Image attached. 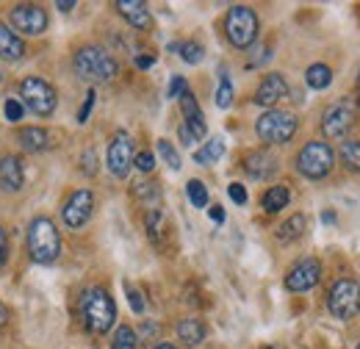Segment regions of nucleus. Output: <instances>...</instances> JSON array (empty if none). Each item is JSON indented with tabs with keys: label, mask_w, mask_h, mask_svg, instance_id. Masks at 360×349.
<instances>
[{
	"label": "nucleus",
	"mask_w": 360,
	"mask_h": 349,
	"mask_svg": "<svg viewBox=\"0 0 360 349\" xmlns=\"http://www.w3.org/2000/svg\"><path fill=\"white\" fill-rule=\"evenodd\" d=\"M20 97H22V106L31 108L37 117H50L56 111V103H58L56 89L42 78H34V75L20 84Z\"/></svg>",
	"instance_id": "8"
},
{
	"label": "nucleus",
	"mask_w": 360,
	"mask_h": 349,
	"mask_svg": "<svg viewBox=\"0 0 360 349\" xmlns=\"http://www.w3.org/2000/svg\"><path fill=\"white\" fill-rule=\"evenodd\" d=\"M341 161H344V167L349 172H360V139L341 144Z\"/></svg>",
	"instance_id": "26"
},
{
	"label": "nucleus",
	"mask_w": 360,
	"mask_h": 349,
	"mask_svg": "<svg viewBox=\"0 0 360 349\" xmlns=\"http://www.w3.org/2000/svg\"><path fill=\"white\" fill-rule=\"evenodd\" d=\"M244 170L252 174V177L264 180V177H269L277 170V158L271 153H266V150H255V153H250L244 158Z\"/></svg>",
	"instance_id": "19"
},
{
	"label": "nucleus",
	"mask_w": 360,
	"mask_h": 349,
	"mask_svg": "<svg viewBox=\"0 0 360 349\" xmlns=\"http://www.w3.org/2000/svg\"><path fill=\"white\" fill-rule=\"evenodd\" d=\"M153 349H178V347H172V344H158V347H153Z\"/></svg>",
	"instance_id": "47"
},
{
	"label": "nucleus",
	"mask_w": 360,
	"mask_h": 349,
	"mask_svg": "<svg viewBox=\"0 0 360 349\" xmlns=\"http://www.w3.org/2000/svg\"><path fill=\"white\" fill-rule=\"evenodd\" d=\"M61 253V236L53 219L37 217L28 224V255L37 263H53Z\"/></svg>",
	"instance_id": "3"
},
{
	"label": "nucleus",
	"mask_w": 360,
	"mask_h": 349,
	"mask_svg": "<svg viewBox=\"0 0 360 349\" xmlns=\"http://www.w3.org/2000/svg\"><path fill=\"white\" fill-rule=\"evenodd\" d=\"M56 8H61V11H72V8H75V0H58Z\"/></svg>",
	"instance_id": "44"
},
{
	"label": "nucleus",
	"mask_w": 360,
	"mask_h": 349,
	"mask_svg": "<svg viewBox=\"0 0 360 349\" xmlns=\"http://www.w3.org/2000/svg\"><path fill=\"white\" fill-rule=\"evenodd\" d=\"M144 224H147V236H150V241H153V244H161L164 214H161L158 208H150V211H147V219H144Z\"/></svg>",
	"instance_id": "29"
},
{
	"label": "nucleus",
	"mask_w": 360,
	"mask_h": 349,
	"mask_svg": "<svg viewBox=\"0 0 360 349\" xmlns=\"http://www.w3.org/2000/svg\"><path fill=\"white\" fill-rule=\"evenodd\" d=\"M25 183L22 161L17 156H3L0 158V189L3 191H20Z\"/></svg>",
	"instance_id": "16"
},
{
	"label": "nucleus",
	"mask_w": 360,
	"mask_h": 349,
	"mask_svg": "<svg viewBox=\"0 0 360 349\" xmlns=\"http://www.w3.org/2000/svg\"><path fill=\"white\" fill-rule=\"evenodd\" d=\"M222 156H225V141H222V139H211L202 150L194 153V161L202 164V167H208V164H217Z\"/></svg>",
	"instance_id": "24"
},
{
	"label": "nucleus",
	"mask_w": 360,
	"mask_h": 349,
	"mask_svg": "<svg viewBox=\"0 0 360 349\" xmlns=\"http://www.w3.org/2000/svg\"><path fill=\"white\" fill-rule=\"evenodd\" d=\"M153 64H155L153 56H136V67H139V70H150Z\"/></svg>",
	"instance_id": "43"
},
{
	"label": "nucleus",
	"mask_w": 360,
	"mask_h": 349,
	"mask_svg": "<svg viewBox=\"0 0 360 349\" xmlns=\"http://www.w3.org/2000/svg\"><path fill=\"white\" fill-rule=\"evenodd\" d=\"M227 42L238 50H247L258 39V14L250 6H233L225 17Z\"/></svg>",
	"instance_id": "4"
},
{
	"label": "nucleus",
	"mask_w": 360,
	"mask_h": 349,
	"mask_svg": "<svg viewBox=\"0 0 360 349\" xmlns=\"http://www.w3.org/2000/svg\"><path fill=\"white\" fill-rule=\"evenodd\" d=\"M352 122H355V114H352L349 106H333V108H327V114H324L321 131H324L327 139H341L344 133L352 128Z\"/></svg>",
	"instance_id": "14"
},
{
	"label": "nucleus",
	"mask_w": 360,
	"mask_h": 349,
	"mask_svg": "<svg viewBox=\"0 0 360 349\" xmlns=\"http://www.w3.org/2000/svg\"><path fill=\"white\" fill-rule=\"evenodd\" d=\"M358 81H360V78H358Z\"/></svg>",
	"instance_id": "49"
},
{
	"label": "nucleus",
	"mask_w": 360,
	"mask_h": 349,
	"mask_svg": "<svg viewBox=\"0 0 360 349\" xmlns=\"http://www.w3.org/2000/svg\"><path fill=\"white\" fill-rule=\"evenodd\" d=\"M305 227H308L305 214H294L288 222H283V224H280V230H277V241L291 244V241H297L300 236H305Z\"/></svg>",
	"instance_id": "22"
},
{
	"label": "nucleus",
	"mask_w": 360,
	"mask_h": 349,
	"mask_svg": "<svg viewBox=\"0 0 360 349\" xmlns=\"http://www.w3.org/2000/svg\"><path fill=\"white\" fill-rule=\"evenodd\" d=\"M285 94H288V84H285V78H283V75H277V72H271V75H266V78L261 81V87L255 89V103H258V106H264V108H271V106H274V103H280Z\"/></svg>",
	"instance_id": "15"
},
{
	"label": "nucleus",
	"mask_w": 360,
	"mask_h": 349,
	"mask_svg": "<svg viewBox=\"0 0 360 349\" xmlns=\"http://www.w3.org/2000/svg\"><path fill=\"white\" fill-rule=\"evenodd\" d=\"M178 50H180V58H183L186 64H200L202 56H205V50H202L200 42H183Z\"/></svg>",
	"instance_id": "31"
},
{
	"label": "nucleus",
	"mask_w": 360,
	"mask_h": 349,
	"mask_svg": "<svg viewBox=\"0 0 360 349\" xmlns=\"http://www.w3.org/2000/svg\"><path fill=\"white\" fill-rule=\"evenodd\" d=\"M227 194H230V200H233L236 205H244V203H247V189H244L241 183H230V186H227Z\"/></svg>",
	"instance_id": "38"
},
{
	"label": "nucleus",
	"mask_w": 360,
	"mask_h": 349,
	"mask_svg": "<svg viewBox=\"0 0 360 349\" xmlns=\"http://www.w3.org/2000/svg\"><path fill=\"white\" fill-rule=\"evenodd\" d=\"M134 139L125 131H120L114 136L111 147H108V170L117 177H128L131 167H134Z\"/></svg>",
	"instance_id": "10"
},
{
	"label": "nucleus",
	"mask_w": 360,
	"mask_h": 349,
	"mask_svg": "<svg viewBox=\"0 0 360 349\" xmlns=\"http://www.w3.org/2000/svg\"><path fill=\"white\" fill-rule=\"evenodd\" d=\"M128 300H131V307H134V313H144V300H141V294L128 286Z\"/></svg>",
	"instance_id": "40"
},
{
	"label": "nucleus",
	"mask_w": 360,
	"mask_h": 349,
	"mask_svg": "<svg viewBox=\"0 0 360 349\" xmlns=\"http://www.w3.org/2000/svg\"><path fill=\"white\" fill-rule=\"evenodd\" d=\"M158 333V324H144L141 327V336H155Z\"/></svg>",
	"instance_id": "45"
},
{
	"label": "nucleus",
	"mask_w": 360,
	"mask_h": 349,
	"mask_svg": "<svg viewBox=\"0 0 360 349\" xmlns=\"http://www.w3.org/2000/svg\"><path fill=\"white\" fill-rule=\"evenodd\" d=\"M178 338L186 344V347H197V344H202V341H205V324H202V319H194V316L180 319Z\"/></svg>",
	"instance_id": "20"
},
{
	"label": "nucleus",
	"mask_w": 360,
	"mask_h": 349,
	"mask_svg": "<svg viewBox=\"0 0 360 349\" xmlns=\"http://www.w3.org/2000/svg\"><path fill=\"white\" fill-rule=\"evenodd\" d=\"M134 194L141 200V203H158L161 200V189H158V183H147V180H139L134 186Z\"/></svg>",
	"instance_id": "30"
},
{
	"label": "nucleus",
	"mask_w": 360,
	"mask_h": 349,
	"mask_svg": "<svg viewBox=\"0 0 360 349\" xmlns=\"http://www.w3.org/2000/svg\"><path fill=\"white\" fill-rule=\"evenodd\" d=\"M6 322H8V310H6V305L0 303V330L6 327Z\"/></svg>",
	"instance_id": "46"
},
{
	"label": "nucleus",
	"mask_w": 360,
	"mask_h": 349,
	"mask_svg": "<svg viewBox=\"0 0 360 349\" xmlns=\"http://www.w3.org/2000/svg\"><path fill=\"white\" fill-rule=\"evenodd\" d=\"M84 172L86 174L97 172V153H94V150H86V153H84Z\"/></svg>",
	"instance_id": "39"
},
{
	"label": "nucleus",
	"mask_w": 360,
	"mask_h": 349,
	"mask_svg": "<svg viewBox=\"0 0 360 349\" xmlns=\"http://www.w3.org/2000/svg\"><path fill=\"white\" fill-rule=\"evenodd\" d=\"M158 153H161V158L169 164V170H175L178 172L180 170V156H178V150L167 141V139H158Z\"/></svg>",
	"instance_id": "32"
},
{
	"label": "nucleus",
	"mask_w": 360,
	"mask_h": 349,
	"mask_svg": "<svg viewBox=\"0 0 360 349\" xmlns=\"http://www.w3.org/2000/svg\"><path fill=\"white\" fill-rule=\"evenodd\" d=\"M75 72L81 81H89V84H105L111 81L117 72H120V64L114 61V56H108L103 47H94L86 44L75 53Z\"/></svg>",
	"instance_id": "2"
},
{
	"label": "nucleus",
	"mask_w": 360,
	"mask_h": 349,
	"mask_svg": "<svg viewBox=\"0 0 360 349\" xmlns=\"http://www.w3.org/2000/svg\"><path fill=\"white\" fill-rule=\"evenodd\" d=\"M25 56V42L17 37L14 28L0 23V58L3 61H20Z\"/></svg>",
	"instance_id": "18"
},
{
	"label": "nucleus",
	"mask_w": 360,
	"mask_h": 349,
	"mask_svg": "<svg viewBox=\"0 0 360 349\" xmlns=\"http://www.w3.org/2000/svg\"><path fill=\"white\" fill-rule=\"evenodd\" d=\"M327 307L335 319L341 322H349L360 313V283L358 280H338L333 288H330V297H327Z\"/></svg>",
	"instance_id": "7"
},
{
	"label": "nucleus",
	"mask_w": 360,
	"mask_h": 349,
	"mask_svg": "<svg viewBox=\"0 0 360 349\" xmlns=\"http://www.w3.org/2000/svg\"><path fill=\"white\" fill-rule=\"evenodd\" d=\"M288 200H291V194H288L285 186H271L269 191L264 194V211L266 214H277V211H283L288 205Z\"/></svg>",
	"instance_id": "23"
},
{
	"label": "nucleus",
	"mask_w": 360,
	"mask_h": 349,
	"mask_svg": "<svg viewBox=\"0 0 360 349\" xmlns=\"http://www.w3.org/2000/svg\"><path fill=\"white\" fill-rule=\"evenodd\" d=\"M17 141L22 144V150H28V153H39V150H47V144H50V133L45 128H37V125H31V128H20L17 131Z\"/></svg>",
	"instance_id": "21"
},
{
	"label": "nucleus",
	"mask_w": 360,
	"mask_h": 349,
	"mask_svg": "<svg viewBox=\"0 0 360 349\" xmlns=\"http://www.w3.org/2000/svg\"><path fill=\"white\" fill-rule=\"evenodd\" d=\"M180 111H183V117H186L183 128L194 136V141L205 139L208 125H205V117H202V111H200V106H197V97H194L191 91H186V94L180 97Z\"/></svg>",
	"instance_id": "13"
},
{
	"label": "nucleus",
	"mask_w": 360,
	"mask_h": 349,
	"mask_svg": "<svg viewBox=\"0 0 360 349\" xmlns=\"http://www.w3.org/2000/svg\"><path fill=\"white\" fill-rule=\"evenodd\" d=\"M186 194H188V203L194 208H205L208 205V189L202 180H188L186 183Z\"/></svg>",
	"instance_id": "28"
},
{
	"label": "nucleus",
	"mask_w": 360,
	"mask_h": 349,
	"mask_svg": "<svg viewBox=\"0 0 360 349\" xmlns=\"http://www.w3.org/2000/svg\"><path fill=\"white\" fill-rule=\"evenodd\" d=\"M3 114H6V120H8V122H20V120H22V114H25V106H22L17 97H8V100L3 103Z\"/></svg>",
	"instance_id": "34"
},
{
	"label": "nucleus",
	"mask_w": 360,
	"mask_h": 349,
	"mask_svg": "<svg viewBox=\"0 0 360 349\" xmlns=\"http://www.w3.org/2000/svg\"><path fill=\"white\" fill-rule=\"evenodd\" d=\"M11 28L25 37H39L47 31V11L39 3H20L11 8Z\"/></svg>",
	"instance_id": "9"
},
{
	"label": "nucleus",
	"mask_w": 360,
	"mask_h": 349,
	"mask_svg": "<svg viewBox=\"0 0 360 349\" xmlns=\"http://www.w3.org/2000/svg\"><path fill=\"white\" fill-rule=\"evenodd\" d=\"M358 349H360V344H358Z\"/></svg>",
	"instance_id": "48"
},
{
	"label": "nucleus",
	"mask_w": 360,
	"mask_h": 349,
	"mask_svg": "<svg viewBox=\"0 0 360 349\" xmlns=\"http://www.w3.org/2000/svg\"><path fill=\"white\" fill-rule=\"evenodd\" d=\"M134 164H136V170H139V172H153L155 158H153V153H147V150H144V153H139V156H136Z\"/></svg>",
	"instance_id": "35"
},
{
	"label": "nucleus",
	"mask_w": 360,
	"mask_h": 349,
	"mask_svg": "<svg viewBox=\"0 0 360 349\" xmlns=\"http://www.w3.org/2000/svg\"><path fill=\"white\" fill-rule=\"evenodd\" d=\"M94 100H97V94H94V89H89V91H86V100H84V106H81V111H78V122H81V125L89 120L91 108H94Z\"/></svg>",
	"instance_id": "37"
},
{
	"label": "nucleus",
	"mask_w": 360,
	"mask_h": 349,
	"mask_svg": "<svg viewBox=\"0 0 360 349\" xmlns=\"http://www.w3.org/2000/svg\"><path fill=\"white\" fill-rule=\"evenodd\" d=\"M319 280H321V263L316 258H302L285 274V288L288 291H311Z\"/></svg>",
	"instance_id": "11"
},
{
	"label": "nucleus",
	"mask_w": 360,
	"mask_h": 349,
	"mask_svg": "<svg viewBox=\"0 0 360 349\" xmlns=\"http://www.w3.org/2000/svg\"><path fill=\"white\" fill-rule=\"evenodd\" d=\"M305 81L311 89H327L333 81V70L327 64H311L308 72H305Z\"/></svg>",
	"instance_id": "25"
},
{
	"label": "nucleus",
	"mask_w": 360,
	"mask_h": 349,
	"mask_svg": "<svg viewBox=\"0 0 360 349\" xmlns=\"http://www.w3.org/2000/svg\"><path fill=\"white\" fill-rule=\"evenodd\" d=\"M139 347V336H136L134 327L128 324H120L117 333H114V341H111V349H136Z\"/></svg>",
	"instance_id": "27"
},
{
	"label": "nucleus",
	"mask_w": 360,
	"mask_h": 349,
	"mask_svg": "<svg viewBox=\"0 0 360 349\" xmlns=\"http://www.w3.org/2000/svg\"><path fill=\"white\" fill-rule=\"evenodd\" d=\"M297 117L291 111H280V108H271L266 114H261V120L255 122V133L261 141L266 144H285L291 141V136L297 133Z\"/></svg>",
	"instance_id": "5"
},
{
	"label": "nucleus",
	"mask_w": 360,
	"mask_h": 349,
	"mask_svg": "<svg viewBox=\"0 0 360 349\" xmlns=\"http://www.w3.org/2000/svg\"><path fill=\"white\" fill-rule=\"evenodd\" d=\"M208 217L214 219L217 224H222V222H225V211H222V205H211V208H208Z\"/></svg>",
	"instance_id": "42"
},
{
	"label": "nucleus",
	"mask_w": 360,
	"mask_h": 349,
	"mask_svg": "<svg viewBox=\"0 0 360 349\" xmlns=\"http://www.w3.org/2000/svg\"><path fill=\"white\" fill-rule=\"evenodd\" d=\"M333 164H335V153L327 141H308L297 156V170L311 180H321L324 174H330Z\"/></svg>",
	"instance_id": "6"
},
{
	"label": "nucleus",
	"mask_w": 360,
	"mask_h": 349,
	"mask_svg": "<svg viewBox=\"0 0 360 349\" xmlns=\"http://www.w3.org/2000/svg\"><path fill=\"white\" fill-rule=\"evenodd\" d=\"M91 211H94V194H91L89 189L75 191L67 200V205H64V222H67V227H75V230L84 227L89 222Z\"/></svg>",
	"instance_id": "12"
},
{
	"label": "nucleus",
	"mask_w": 360,
	"mask_h": 349,
	"mask_svg": "<svg viewBox=\"0 0 360 349\" xmlns=\"http://www.w3.org/2000/svg\"><path fill=\"white\" fill-rule=\"evenodd\" d=\"M78 310H81L84 327L94 336H105L117 322V305H114L111 294L105 288H100V286H91L81 294Z\"/></svg>",
	"instance_id": "1"
},
{
	"label": "nucleus",
	"mask_w": 360,
	"mask_h": 349,
	"mask_svg": "<svg viewBox=\"0 0 360 349\" xmlns=\"http://www.w3.org/2000/svg\"><path fill=\"white\" fill-rule=\"evenodd\" d=\"M186 91H188V87H186V78H183V75H175V78L169 81V91H167V94H169L172 100H180Z\"/></svg>",
	"instance_id": "36"
},
{
	"label": "nucleus",
	"mask_w": 360,
	"mask_h": 349,
	"mask_svg": "<svg viewBox=\"0 0 360 349\" xmlns=\"http://www.w3.org/2000/svg\"><path fill=\"white\" fill-rule=\"evenodd\" d=\"M230 103H233V84H230V78L222 72L219 89H217V106H219V108H230Z\"/></svg>",
	"instance_id": "33"
},
{
	"label": "nucleus",
	"mask_w": 360,
	"mask_h": 349,
	"mask_svg": "<svg viewBox=\"0 0 360 349\" xmlns=\"http://www.w3.org/2000/svg\"><path fill=\"white\" fill-rule=\"evenodd\" d=\"M6 258H8V236H6V230L0 227V266L6 263Z\"/></svg>",
	"instance_id": "41"
},
{
	"label": "nucleus",
	"mask_w": 360,
	"mask_h": 349,
	"mask_svg": "<svg viewBox=\"0 0 360 349\" xmlns=\"http://www.w3.org/2000/svg\"><path fill=\"white\" fill-rule=\"evenodd\" d=\"M114 6H117V11H120L134 28H139V31H147V28L153 25V17H150L147 3H141V0H117Z\"/></svg>",
	"instance_id": "17"
}]
</instances>
